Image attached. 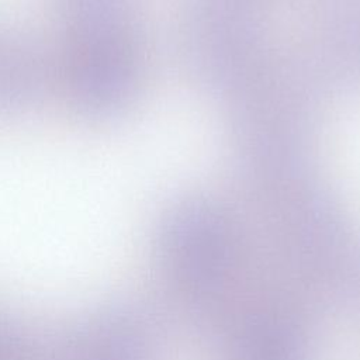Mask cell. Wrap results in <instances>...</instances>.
Returning <instances> with one entry per match:
<instances>
[{
	"mask_svg": "<svg viewBox=\"0 0 360 360\" xmlns=\"http://www.w3.org/2000/svg\"><path fill=\"white\" fill-rule=\"evenodd\" d=\"M156 263L173 304L210 330L264 280L236 222L205 200L181 202L165 215Z\"/></svg>",
	"mask_w": 360,
	"mask_h": 360,
	"instance_id": "1",
	"label": "cell"
},
{
	"mask_svg": "<svg viewBox=\"0 0 360 360\" xmlns=\"http://www.w3.org/2000/svg\"><path fill=\"white\" fill-rule=\"evenodd\" d=\"M222 360H312L304 308L266 280L211 330Z\"/></svg>",
	"mask_w": 360,
	"mask_h": 360,
	"instance_id": "2",
	"label": "cell"
},
{
	"mask_svg": "<svg viewBox=\"0 0 360 360\" xmlns=\"http://www.w3.org/2000/svg\"><path fill=\"white\" fill-rule=\"evenodd\" d=\"M53 89L49 49L0 21V120L34 110Z\"/></svg>",
	"mask_w": 360,
	"mask_h": 360,
	"instance_id": "3",
	"label": "cell"
},
{
	"mask_svg": "<svg viewBox=\"0 0 360 360\" xmlns=\"http://www.w3.org/2000/svg\"><path fill=\"white\" fill-rule=\"evenodd\" d=\"M156 338L155 325L143 311L120 305L80 328L63 360H156Z\"/></svg>",
	"mask_w": 360,
	"mask_h": 360,
	"instance_id": "4",
	"label": "cell"
},
{
	"mask_svg": "<svg viewBox=\"0 0 360 360\" xmlns=\"http://www.w3.org/2000/svg\"><path fill=\"white\" fill-rule=\"evenodd\" d=\"M0 360H31L24 336L3 319H0Z\"/></svg>",
	"mask_w": 360,
	"mask_h": 360,
	"instance_id": "5",
	"label": "cell"
},
{
	"mask_svg": "<svg viewBox=\"0 0 360 360\" xmlns=\"http://www.w3.org/2000/svg\"><path fill=\"white\" fill-rule=\"evenodd\" d=\"M347 300L352 301V302H354L356 307H357L359 311H360V262H359L357 270H356V273H354L353 284H352V287H350Z\"/></svg>",
	"mask_w": 360,
	"mask_h": 360,
	"instance_id": "6",
	"label": "cell"
}]
</instances>
